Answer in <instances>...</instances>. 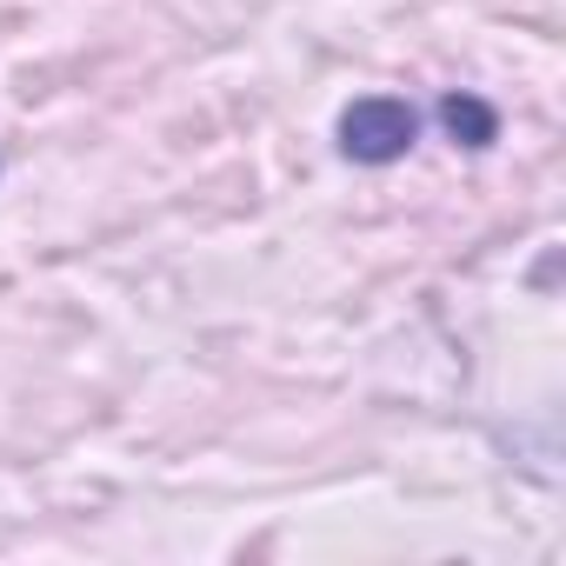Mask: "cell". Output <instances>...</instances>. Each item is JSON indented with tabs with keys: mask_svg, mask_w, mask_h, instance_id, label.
I'll return each mask as SVG.
<instances>
[{
	"mask_svg": "<svg viewBox=\"0 0 566 566\" xmlns=\"http://www.w3.org/2000/svg\"><path fill=\"white\" fill-rule=\"evenodd\" d=\"M413 140H420V114L394 94H367L340 114V154L360 167H394V160H407Z\"/></svg>",
	"mask_w": 566,
	"mask_h": 566,
	"instance_id": "1",
	"label": "cell"
},
{
	"mask_svg": "<svg viewBox=\"0 0 566 566\" xmlns=\"http://www.w3.org/2000/svg\"><path fill=\"white\" fill-rule=\"evenodd\" d=\"M440 127H447L460 147H473V154L500 140V114H493L480 94H447V101H440Z\"/></svg>",
	"mask_w": 566,
	"mask_h": 566,
	"instance_id": "2",
	"label": "cell"
}]
</instances>
